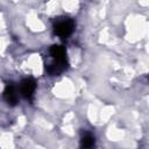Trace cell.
<instances>
[{"label": "cell", "instance_id": "6da1fadb", "mask_svg": "<svg viewBox=\"0 0 149 149\" xmlns=\"http://www.w3.org/2000/svg\"><path fill=\"white\" fill-rule=\"evenodd\" d=\"M49 52L52 57V62L48 65L47 71L51 76H57L66 68V50L62 45H52Z\"/></svg>", "mask_w": 149, "mask_h": 149}, {"label": "cell", "instance_id": "7a4b0ae2", "mask_svg": "<svg viewBox=\"0 0 149 149\" xmlns=\"http://www.w3.org/2000/svg\"><path fill=\"white\" fill-rule=\"evenodd\" d=\"M74 30V22L70 17H59L54 23V31L62 38H68Z\"/></svg>", "mask_w": 149, "mask_h": 149}, {"label": "cell", "instance_id": "3957f363", "mask_svg": "<svg viewBox=\"0 0 149 149\" xmlns=\"http://www.w3.org/2000/svg\"><path fill=\"white\" fill-rule=\"evenodd\" d=\"M36 88V83L31 78H26L20 83V92L21 95L26 99H30L35 92Z\"/></svg>", "mask_w": 149, "mask_h": 149}, {"label": "cell", "instance_id": "277c9868", "mask_svg": "<svg viewBox=\"0 0 149 149\" xmlns=\"http://www.w3.org/2000/svg\"><path fill=\"white\" fill-rule=\"evenodd\" d=\"M3 99L5 101L10 105V106H15L19 101V95L16 93V88L13 84H8L3 91Z\"/></svg>", "mask_w": 149, "mask_h": 149}, {"label": "cell", "instance_id": "5b68a950", "mask_svg": "<svg viewBox=\"0 0 149 149\" xmlns=\"http://www.w3.org/2000/svg\"><path fill=\"white\" fill-rule=\"evenodd\" d=\"M94 143H95L94 136L91 135L90 133H86L80 139V149H92L94 147Z\"/></svg>", "mask_w": 149, "mask_h": 149}]
</instances>
